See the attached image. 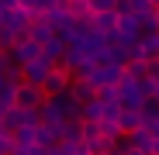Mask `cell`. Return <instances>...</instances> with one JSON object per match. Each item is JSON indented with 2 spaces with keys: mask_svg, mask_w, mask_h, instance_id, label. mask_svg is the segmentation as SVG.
Listing matches in <instances>:
<instances>
[{
  "mask_svg": "<svg viewBox=\"0 0 159 155\" xmlns=\"http://www.w3.org/2000/svg\"><path fill=\"white\" fill-rule=\"evenodd\" d=\"M73 114H80L73 103H69V97H56V100H42V107L35 110V117H38V124H45V127H59L66 117H73Z\"/></svg>",
  "mask_w": 159,
  "mask_h": 155,
  "instance_id": "cell-1",
  "label": "cell"
},
{
  "mask_svg": "<svg viewBox=\"0 0 159 155\" xmlns=\"http://www.w3.org/2000/svg\"><path fill=\"white\" fill-rule=\"evenodd\" d=\"M152 28L159 31V0H156V7H152Z\"/></svg>",
  "mask_w": 159,
  "mask_h": 155,
  "instance_id": "cell-13",
  "label": "cell"
},
{
  "mask_svg": "<svg viewBox=\"0 0 159 155\" xmlns=\"http://www.w3.org/2000/svg\"><path fill=\"white\" fill-rule=\"evenodd\" d=\"M11 110H14V90H11V86H4V90H0V117L11 114Z\"/></svg>",
  "mask_w": 159,
  "mask_h": 155,
  "instance_id": "cell-11",
  "label": "cell"
},
{
  "mask_svg": "<svg viewBox=\"0 0 159 155\" xmlns=\"http://www.w3.org/2000/svg\"><path fill=\"white\" fill-rule=\"evenodd\" d=\"M93 90H114L121 83V66H111V62H104V66H93L90 72V80H87Z\"/></svg>",
  "mask_w": 159,
  "mask_h": 155,
  "instance_id": "cell-3",
  "label": "cell"
},
{
  "mask_svg": "<svg viewBox=\"0 0 159 155\" xmlns=\"http://www.w3.org/2000/svg\"><path fill=\"white\" fill-rule=\"evenodd\" d=\"M139 121H142V127H149V131L159 124V100H156V97L142 100V107H139Z\"/></svg>",
  "mask_w": 159,
  "mask_h": 155,
  "instance_id": "cell-7",
  "label": "cell"
},
{
  "mask_svg": "<svg viewBox=\"0 0 159 155\" xmlns=\"http://www.w3.org/2000/svg\"><path fill=\"white\" fill-rule=\"evenodd\" d=\"M14 90V110H24V114H35L38 107H42V90H35V86H24V83H17V86H11Z\"/></svg>",
  "mask_w": 159,
  "mask_h": 155,
  "instance_id": "cell-4",
  "label": "cell"
},
{
  "mask_svg": "<svg viewBox=\"0 0 159 155\" xmlns=\"http://www.w3.org/2000/svg\"><path fill=\"white\" fill-rule=\"evenodd\" d=\"M152 138H156V135L149 131V127H139V131H131V135H128V145H131V148H139L142 155H149V152H152Z\"/></svg>",
  "mask_w": 159,
  "mask_h": 155,
  "instance_id": "cell-8",
  "label": "cell"
},
{
  "mask_svg": "<svg viewBox=\"0 0 159 155\" xmlns=\"http://www.w3.org/2000/svg\"><path fill=\"white\" fill-rule=\"evenodd\" d=\"M69 83H73V76L66 72V69H48V76H45V80H42V97L45 100H56V97H66V90H69Z\"/></svg>",
  "mask_w": 159,
  "mask_h": 155,
  "instance_id": "cell-2",
  "label": "cell"
},
{
  "mask_svg": "<svg viewBox=\"0 0 159 155\" xmlns=\"http://www.w3.org/2000/svg\"><path fill=\"white\" fill-rule=\"evenodd\" d=\"M0 155H11V138L0 135Z\"/></svg>",
  "mask_w": 159,
  "mask_h": 155,
  "instance_id": "cell-12",
  "label": "cell"
},
{
  "mask_svg": "<svg viewBox=\"0 0 159 155\" xmlns=\"http://www.w3.org/2000/svg\"><path fill=\"white\" fill-rule=\"evenodd\" d=\"M48 69H52V66H48V62H45V59L38 55L35 62L21 66V83H24V86H35V90H38V86H42V80L48 76Z\"/></svg>",
  "mask_w": 159,
  "mask_h": 155,
  "instance_id": "cell-5",
  "label": "cell"
},
{
  "mask_svg": "<svg viewBox=\"0 0 159 155\" xmlns=\"http://www.w3.org/2000/svg\"><path fill=\"white\" fill-rule=\"evenodd\" d=\"M139 127H142V121H139V110H125V107H121V114H118V131L128 138L131 131H139Z\"/></svg>",
  "mask_w": 159,
  "mask_h": 155,
  "instance_id": "cell-9",
  "label": "cell"
},
{
  "mask_svg": "<svg viewBox=\"0 0 159 155\" xmlns=\"http://www.w3.org/2000/svg\"><path fill=\"white\" fill-rule=\"evenodd\" d=\"M152 7H156V0H131V14H135L139 21L152 17Z\"/></svg>",
  "mask_w": 159,
  "mask_h": 155,
  "instance_id": "cell-10",
  "label": "cell"
},
{
  "mask_svg": "<svg viewBox=\"0 0 159 155\" xmlns=\"http://www.w3.org/2000/svg\"><path fill=\"white\" fill-rule=\"evenodd\" d=\"M149 155H159V135L152 138V152H149Z\"/></svg>",
  "mask_w": 159,
  "mask_h": 155,
  "instance_id": "cell-14",
  "label": "cell"
},
{
  "mask_svg": "<svg viewBox=\"0 0 159 155\" xmlns=\"http://www.w3.org/2000/svg\"><path fill=\"white\" fill-rule=\"evenodd\" d=\"M121 155H142V152H139V148H131V145H128V148H125Z\"/></svg>",
  "mask_w": 159,
  "mask_h": 155,
  "instance_id": "cell-15",
  "label": "cell"
},
{
  "mask_svg": "<svg viewBox=\"0 0 159 155\" xmlns=\"http://www.w3.org/2000/svg\"><path fill=\"white\" fill-rule=\"evenodd\" d=\"M38 55H42V48H38L35 41H28V38H24V41H17V45L11 48V55H7V59H11V62H14V66L21 69V66H28V62H35Z\"/></svg>",
  "mask_w": 159,
  "mask_h": 155,
  "instance_id": "cell-6",
  "label": "cell"
}]
</instances>
